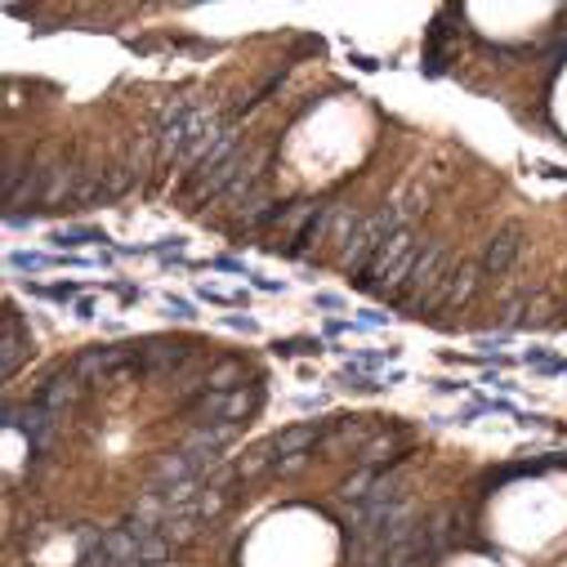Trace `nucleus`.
I'll list each match as a JSON object with an SVG mask.
<instances>
[{"label": "nucleus", "mask_w": 567, "mask_h": 567, "mask_svg": "<svg viewBox=\"0 0 567 567\" xmlns=\"http://www.w3.org/2000/svg\"><path fill=\"white\" fill-rule=\"evenodd\" d=\"M478 281H483V264H452L439 287L411 309V318H434L443 309H461L478 291Z\"/></svg>", "instance_id": "f257e3e1"}, {"label": "nucleus", "mask_w": 567, "mask_h": 567, "mask_svg": "<svg viewBox=\"0 0 567 567\" xmlns=\"http://www.w3.org/2000/svg\"><path fill=\"white\" fill-rule=\"evenodd\" d=\"M32 349H37L32 331L23 327L19 309H14V305H6V313H0V367H6V375H14V371H19V362H23V358H32Z\"/></svg>", "instance_id": "f03ea898"}, {"label": "nucleus", "mask_w": 567, "mask_h": 567, "mask_svg": "<svg viewBox=\"0 0 567 567\" xmlns=\"http://www.w3.org/2000/svg\"><path fill=\"white\" fill-rule=\"evenodd\" d=\"M415 246H420V241H415V237H411V233H406V228H402V233H393V237H389V241H384V246H380V250H375V259H371V264H367V272H362V277H358V281H353V287H358V291H367V296H371V291H375V287H380V281H384V272H389V268H393V264H398V259H402V255H411V250H415Z\"/></svg>", "instance_id": "7ed1b4c3"}, {"label": "nucleus", "mask_w": 567, "mask_h": 567, "mask_svg": "<svg viewBox=\"0 0 567 567\" xmlns=\"http://www.w3.org/2000/svg\"><path fill=\"white\" fill-rule=\"evenodd\" d=\"M340 219V206L336 202H322L318 210H313V219L296 233V237H287V246H281V255H287V259H305L318 241H327V233H331V224Z\"/></svg>", "instance_id": "20e7f679"}, {"label": "nucleus", "mask_w": 567, "mask_h": 567, "mask_svg": "<svg viewBox=\"0 0 567 567\" xmlns=\"http://www.w3.org/2000/svg\"><path fill=\"white\" fill-rule=\"evenodd\" d=\"M518 250H523V228L518 224H505L492 241H487V250H483V277H505L509 268H514V259H518Z\"/></svg>", "instance_id": "39448f33"}, {"label": "nucleus", "mask_w": 567, "mask_h": 567, "mask_svg": "<svg viewBox=\"0 0 567 567\" xmlns=\"http://www.w3.org/2000/svg\"><path fill=\"white\" fill-rule=\"evenodd\" d=\"M81 393H85V380H76L68 367L59 371V375H50L37 393H32V402L41 406V411H50V415H59V411H68L72 402H81Z\"/></svg>", "instance_id": "423d86ee"}, {"label": "nucleus", "mask_w": 567, "mask_h": 567, "mask_svg": "<svg viewBox=\"0 0 567 567\" xmlns=\"http://www.w3.org/2000/svg\"><path fill=\"white\" fill-rule=\"evenodd\" d=\"M375 415H349V420H331V434H327V452H362L380 430H375V424H371Z\"/></svg>", "instance_id": "0eeeda50"}, {"label": "nucleus", "mask_w": 567, "mask_h": 567, "mask_svg": "<svg viewBox=\"0 0 567 567\" xmlns=\"http://www.w3.org/2000/svg\"><path fill=\"white\" fill-rule=\"evenodd\" d=\"M202 384H206V393L246 389V362H241V358H215V362L202 371Z\"/></svg>", "instance_id": "6e6552de"}, {"label": "nucleus", "mask_w": 567, "mask_h": 567, "mask_svg": "<svg viewBox=\"0 0 567 567\" xmlns=\"http://www.w3.org/2000/svg\"><path fill=\"white\" fill-rule=\"evenodd\" d=\"M50 241H54L59 250H72V246H112V237H107L103 228H94V224H68V228H54Z\"/></svg>", "instance_id": "1a4fd4ad"}, {"label": "nucleus", "mask_w": 567, "mask_h": 567, "mask_svg": "<svg viewBox=\"0 0 567 567\" xmlns=\"http://www.w3.org/2000/svg\"><path fill=\"white\" fill-rule=\"evenodd\" d=\"M398 452H402V434H398V430H380V434L358 452V461H362L367 470H384L389 456H398Z\"/></svg>", "instance_id": "9d476101"}, {"label": "nucleus", "mask_w": 567, "mask_h": 567, "mask_svg": "<svg viewBox=\"0 0 567 567\" xmlns=\"http://www.w3.org/2000/svg\"><path fill=\"white\" fill-rule=\"evenodd\" d=\"M277 465V447H272V439H264V443H255L250 452H241L237 461H233V474H237V483L241 478H255V474H264V470H272Z\"/></svg>", "instance_id": "9b49d317"}, {"label": "nucleus", "mask_w": 567, "mask_h": 567, "mask_svg": "<svg viewBox=\"0 0 567 567\" xmlns=\"http://www.w3.org/2000/svg\"><path fill=\"white\" fill-rule=\"evenodd\" d=\"M28 291H32L37 300H50V305H76V300L85 296L76 281H50V287H45V281H28Z\"/></svg>", "instance_id": "f8f14e48"}, {"label": "nucleus", "mask_w": 567, "mask_h": 567, "mask_svg": "<svg viewBox=\"0 0 567 567\" xmlns=\"http://www.w3.org/2000/svg\"><path fill=\"white\" fill-rule=\"evenodd\" d=\"M327 344L322 336H287V340H272V353L277 358H318Z\"/></svg>", "instance_id": "ddd939ff"}, {"label": "nucleus", "mask_w": 567, "mask_h": 567, "mask_svg": "<svg viewBox=\"0 0 567 567\" xmlns=\"http://www.w3.org/2000/svg\"><path fill=\"white\" fill-rule=\"evenodd\" d=\"M6 264H10L14 272H50V268H59V255H41V250H10V255H6Z\"/></svg>", "instance_id": "4468645a"}, {"label": "nucleus", "mask_w": 567, "mask_h": 567, "mask_svg": "<svg viewBox=\"0 0 567 567\" xmlns=\"http://www.w3.org/2000/svg\"><path fill=\"white\" fill-rule=\"evenodd\" d=\"M197 300L219 305V309H241V305H246V291H215V287H197Z\"/></svg>", "instance_id": "2eb2a0df"}, {"label": "nucleus", "mask_w": 567, "mask_h": 567, "mask_svg": "<svg viewBox=\"0 0 567 567\" xmlns=\"http://www.w3.org/2000/svg\"><path fill=\"white\" fill-rule=\"evenodd\" d=\"M162 309H166L171 318H179V322H193V318H197V305L184 300V296H162Z\"/></svg>", "instance_id": "dca6fc26"}, {"label": "nucleus", "mask_w": 567, "mask_h": 567, "mask_svg": "<svg viewBox=\"0 0 567 567\" xmlns=\"http://www.w3.org/2000/svg\"><path fill=\"white\" fill-rule=\"evenodd\" d=\"M309 461H313V452H305V456H281V461L272 465V474H277V478H291V474L309 470Z\"/></svg>", "instance_id": "f3484780"}, {"label": "nucleus", "mask_w": 567, "mask_h": 567, "mask_svg": "<svg viewBox=\"0 0 567 567\" xmlns=\"http://www.w3.org/2000/svg\"><path fill=\"white\" fill-rule=\"evenodd\" d=\"M353 331H367L362 322H349V318H331L327 327H322V340H336V336H353Z\"/></svg>", "instance_id": "a211bd4d"}, {"label": "nucleus", "mask_w": 567, "mask_h": 567, "mask_svg": "<svg viewBox=\"0 0 567 567\" xmlns=\"http://www.w3.org/2000/svg\"><path fill=\"white\" fill-rule=\"evenodd\" d=\"M313 305H318V309H327V313H344V309H349V300H344V296H336V291H318V296H313Z\"/></svg>", "instance_id": "6ab92c4d"}, {"label": "nucleus", "mask_w": 567, "mask_h": 567, "mask_svg": "<svg viewBox=\"0 0 567 567\" xmlns=\"http://www.w3.org/2000/svg\"><path fill=\"white\" fill-rule=\"evenodd\" d=\"M210 268H219V272H241V277H255V272H250L241 259H233V255H215V259H210Z\"/></svg>", "instance_id": "aec40b11"}, {"label": "nucleus", "mask_w": 567, "mask_h": 567, "mask_svg": "<svg viewBox=\"0 0 567 567\" xmlns=\"http://www.w3.org/2000/svg\"><path fill=\"white\" fill-rule=\"evenodd\" d=\"M434 393L439 398H456V393H474V384H465V380H434Z\"/></svg>", "instance_id": "412c9836"}, {"label": "nucleus", "mask_w": 567, "mask_h": 567, "mask_svg": "<svg viewBox=\"0 0 567 567\" xmlns=\"http://www.w3.org/2000/svg\"><path fill=\"white\" fill-rule=\"evenodd\" d=\"M224 327H228V331H246V336L259 331V322H255V318H241V313H224Z\"/></svg>", "instance_id": "4be33fe9"}, {"label": "nucleus", "mask_w": 567, "mask_h": 567, "mask_svg": "<svg viewBox=\"0 0 567 567\" xmlns=\"http://www.w3.org/2000/svg\"><path fill=\"white\" fill-rule=\"evenodd\" d=\"M72 313H76V318H81V322H90V318H94V313H99V300H94V296H81V300H76V305H72Z\"/></svg>", "instance_id": "5701e85b"}, {"label": "nucleus", "mask_w": 567, "mask_h": 567, "mask_svg": "<svg viewBox=\"0 0 567 567\" xmlns=\"http://www.w3.org/2000/svg\"><path fill=\"white\" fill-rule=\"evenodd\" d=\"M358 322H362L367 331H375V327H389V313H362Z\"/></svg>", "instance_id": "b1692460"}, {"label": "nucleus", "mask_w": 567, "mask_h": 567, "mask_svg": "<svg viewBox=\"0 0 567 567\" xmlns=\"http://www.w3.org/2000/svg\"><path fill=\"white\" fill-rule=\"evenodd\" d=\"M402 380H406V371H398V367H393V371H384V375H380V389H393V384H402Z\"/></svg>", "instance_id": "393cba45"}, {"label": "nucleus", "mask_w": 567, "mask_h": 567, "mask_svg": "<svg viewBox=\"0 0 567 567\" xmlns=\"http://www.w3.org/2000/svg\"><path fill=\"white\" fill-rule=\"evenodd\" d=\"M255 287H259V291H281V281H272V277H259V272H255Z\"/></svg>", "instance_id": "a878e982"}]
</instances>
